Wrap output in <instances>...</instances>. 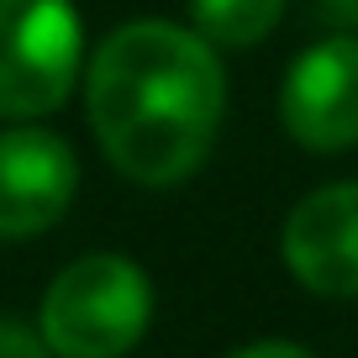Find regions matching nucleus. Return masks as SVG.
I'll list each match as a JSON object with an SVG mask.
<instances>
[{"label":"nucleus","mask_w":358,"mask_h":358,"mask_svg":"<svg viewBox=\"0 0 358 358\" xmlns=\"http://www.w3.org/2000/svg\"><path fill=\"white\" fill-rule=\"evenodd\" d=\"M85 32L69 0H0V116L32 122L69 101Z\"/></svg>","instance_id":"3"},{"label":"nucleus","mask_w":358,"mask_h":358,"mask_svg":"<svg viewBox=\"0 0 358 358\" xmlns=\"http://www.w3.org/2000/svg\"><path fill=\"white\" fill-rule=\"evenodd\" d=\"M285 132L311 153L358 143V37H327L290 64L280 90Z\"/></svg>","instance_id":"4"},{"label":"nucleus","mask_w":358,"mask_h":358,"mask_svg":"<svg viewBox=\"0 0 358 358\" xmlns=\"http://www.w3.org/2000/svg\"><path fill=\"white\" fill-rule=\"evenodd\" d=\"M79 190V164L64 137L43 127H16L0 137V243L43 237L64 222Z\"/></svg>","instance_id":"5"},{"label":"nucleus","mask_w":358,"mask_h":358,"mask_svg":"<svg viewBox=\"0 0 358 358\" xmlns=\"http://www.w3.org/2000/svg\"><path fill=\"white\" fill-rule=\"evenodd\" d=\"M285 264L316 295H358V179L306 195L285 222Z\"/></svg>","instance_id":"6"},{"label":"nucleus","mask_w":358,"mask_h":358,"mask_svg":"<svg viewBox=\"0 0 358 358\" xmlns=\"http://www.w3.org/2000/svg\"><path fill=\"white\" fill-rule=\"evenodd\" d=\"M90 127L137 185H179L206 164L227 111L216 48L174 22H127L90 58Z\"/></svg>","instance_id":"1"},{"label":"nucleus","mask_w":358,"mask_h":358,"mask_svg":"<svg viewBox=\"0 0 358 358\" xmlns=\"http://www.w3.org/2000/svg\"><path fill=\"white\" fill-rule=\"evenodd\" d=\"M232 358H316V353H306V348H295V343H253V348H243V353H232Z\"/></svg>","instance_id":"9"},{"label":"nucleus","mask_w":358,"mask_h":358,"mask_svg":"<svg viewBox=\"0 0 358 358\" xmlns=\"http://www.w3.org/2000/svg\"><path fill=\"white\" fill-rule=\"evenodd\" d=\"M285 16V0H190V22L211 48H253Z\"/></svg>","instance_id":"7"},{"label":"nucleus","mask_w":358,"mask_h":358,"mask_svg":"<svg viewBox=\"0 0 358 358\" xmlns=\"http://www.w3.org/2000/svg\"><path fill=\"white\" fill-rule=\"evenodd\" d=\"M0 358H53L43 332H27L22 322H0Z\"/></svg>","instance_id":"8"},{"label":"nucleus","mask_w":358,"mask_h":358,"mask_svg":"<svg viewBox=\"0 0 358 358\" xmlns=\"http://www.w3.org/2000/svg\"><path fill=\"white\" fill-rule=\"evenodd\" d=\"M153 290L148 274L122 253H90L48 285L43 295V343L58 358H122L143 343Z\"/></svg>","instance_id":"2"}]
</instances>
